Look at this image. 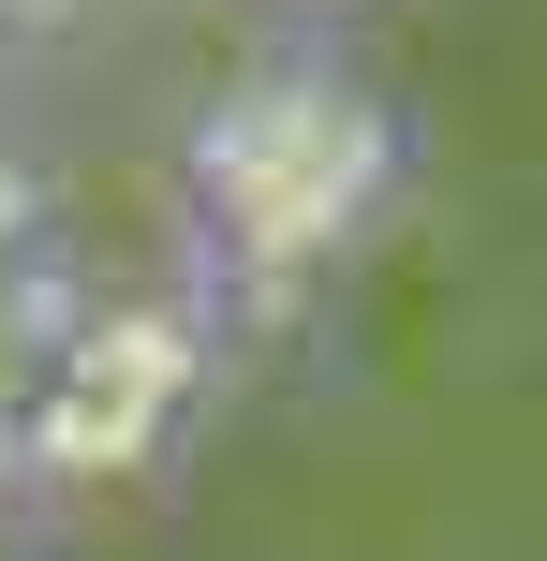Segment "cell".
<instances>
[{"mask_svg": "<svg viewBox=\"0 0 547 561\" xmlns=\"http://www.w3.org/2000/svg\"><path fill=\"white\" fill-rule=\"evenodd\" d=\"M266 15H371V0H266Z\"/></svg>", "mask_w": 547, "mask_h": 561, "instance_id": "1", "label": "cell"}]
</instances>
